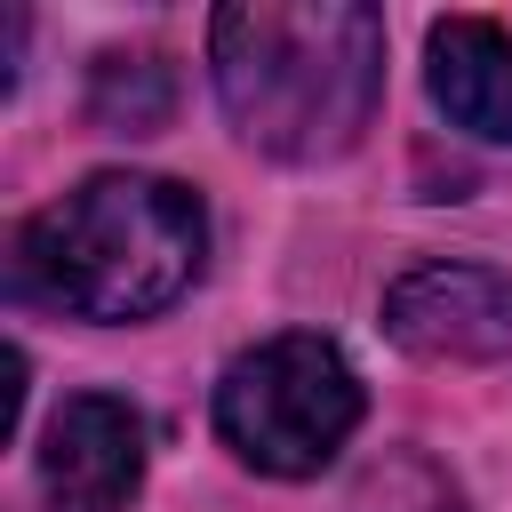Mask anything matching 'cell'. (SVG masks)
Returning a JSON list of instances; mask_svg holds the SVG:
<instances>
[{"label":"cell","mask_w":512,"mask_h":512,"mask_svg":"<svg viewBox=\"0 0 512 512\" xmlns=\"http://www.w3.org/2000/svg\"><path fill=\"white\" fill-rule=\"evenodd\" d=\"M208 64L232 128L272 160H336L384 104V16L360 0L216 8Z\"/></svg>","instance_id":"1"},{"label":"cell","mask_w":512,"mask_h":512,"mask_svg":"<svg viewBox=\"0 0 512 512\" xmlns=\"http://www.w3.org/2000/svg\"><path fill=\"white\" fill-rule=\"evenodd\" d=\"M208 256V216L168 176H88L16 224V288L72 320H152Z\"/></svg>","instance_id":"2"},{"label":"cell","mask_w":512,"mask_h":512,"mask_svg":"<svg viewBox=\"0 0 512 512\" xmlns=\"http://www.w3.org/2000/svg\"><path fill=\"white\" fill-rule=\"evenodd\" d=\"M360 376L352 360L312 336V328H280L264 344H248L224 376H216V432L240 464L272 472V480H312L336 464V448L360 432Z\"/></svg>","instance_id":"3"},{"label":"cell","mask_w":512,"mask_h":512,"mask_svg":"<svg viewBox=\"0 0 512 512\" xmlns=\"http://www.w3.org/2000/svg\"><path fill=\"white\" fill-rule=\"evenodd\" d=\"M384 336L416 360L512 368V280L488 264H416L384 288Z\"/></svg>","instance_id":"4"},{"label":"cell","mask_w":512,"mask_h":512,"mask_svg":"<svg viewBox=\"0 0 512 512\" xmlns=\"http://www.w3.org/2000/svg\"><path fill=\"white\" fill-rule=\"evenodd\" d=\"M144 488V416L120 392H72L40 432V496L56 512H128Z\"/></svg>","instance_id":"5"},{"label":"cell","mask_w":512,"mask_h":512,"mask_svg":"<svg viewBox=\"0 0 512 512\" xmlns=\"http://www.w3.org/2000/svg\"><path fill=\"white\" fill-rule=\"evenodd\" d=\"M424 56L432 104L480 144H512V32L488 16H440Z\"/></svg>","instance_id":"6"},{"label":"cell","mask_w":512,"mask_h":512,"mask_svg":"<svg viewBox=\"0 0 512 512\" xmlns=\"http://www.w3.org/2000/svg\"><path fill=\"white\" fill-rule=\"evenodd\" d=\"M168 112H176V72H168L152 48L96 64V80H88V120H96V128H112V136H152Z\"/></svg>","instance_id":"7"}]
</instances>
